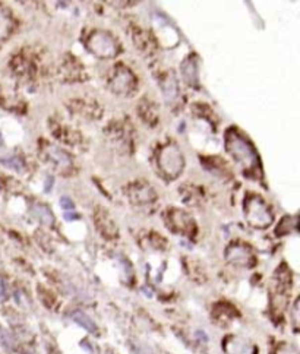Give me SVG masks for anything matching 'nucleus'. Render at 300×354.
I'll return each instance as SVG.
<instances>
[{
  "label": "nucleus",
  "instance_id": "nucleus-7",
  "mask_svg": "<svg viewBox=\"0 0 300 354\" xmlns=\"http://www.w3.org/2000/svg\"><path fill=\"white\" fill-rule=\"evenodd\" d=\"M196 337H201V338H202V341H208V337H207V335H205L202 331H198V332H196Z\"/></svg>",
  "mask_w": 300,
  "mask_h": 354
},
{
  "label": "nucleus",
  "instance_id": "nucleus-4",
  "mask_svg": "<svg viewBox=\"0 0 300 354\" xmlns=\"http://www.w3.org/2000/svg\"><path fill=\"white\" fill-rule=\"evenodd\" d=\"M72 319H73L78 325L84 326L87 331H90V332H97V325H95V322L91 319L88 315H85L84 312H81V310L73 312V313H72Z\"/></svg>",
  "mask_w": 300,
  "mask_h": 354
},
{
  "label": "nucleus",
  "instance_id": "nucleus-6",
  "mask_svg": "<svg viewBox=\"0 0 300 354\" xmlns=\"http://www.w3.org/2000/svg\"><path fill=\"white\" fill-rule=\"evenodd\" d=\"M6 30V19L3 18V15L0 13V37L3 35V32Z\"/></svg>",
  "mask_w": 300,
  "mask_h": 354
},
{
  "label": "nucleus",
  "instance_id": "nucleus-2",
  "mask_svg": "<svg viewBox=\"0 0 300 354\" xmlns=\"http://www.w3.org/2000/svg\"><path fill=\"white\" fill-rule=\"evenodd\" d=\"M224 347L229 354H255V349L240 338H227Z\"/></svg>",
  "mask_w": 300,
  "mask_h": 354
},
{
  "label": "nucleus",
  "instance_id": "nucleus-1",
  "mask_svg": "<svg viewBox=\"0 0 300 354\" xmlns=\"http://www.w3.org/2000/svg\"><path fill=\"white\" fill-rule=\"evenodd\" d=\"M229 152H232V155L246 169L253 167V164L256 161L252 148L249 147L243 139H240L239 136H235V135L229 138Z\"/></svg>",
  "mask_w": 300,
  "mask_h": 354
},
{
  "label": "nucleus",
  "instance_id": "nucleus-8",
  "mask_svg": "<svg viewBox=\"0 0 300 354\" xmlns=\"http://www.w3.org/2000/svg\"><path fill=\"white\" fill-rule=\"evenodd\" d=\"M27 354H31V353H27Z\"/></svg>",
  "mask_w": 300,
  "mask_h": 354
},
{
  "label": "nucleus",
  "instance_id": "nucleus-3",
  "mask_svg": "<svg viewBox=\"0 0 300 354\" xmlns=\"http://www.w3.org/2000/svg\"><path fill=\"white\" fill-rule=\"evenodd\" d=\"M227 258H229V261H233V262L246 265V264L250 261V253H249L247 249H244V247H241V246H235V247L229 249Z\"/></svg>",
  "mask_w": 300,
  "mask_h": 354
},
{
  "label": "nucleus",
  "instance_id": "nucleus-5",
  "mask_svg": "<svg viewBox=\"0 0 300 354\" xmlns=\"http://www.w3.org/2000/svg\"><path fill=\"white\" fill-rule=\"evenodd\" d=\"M0 344L6 349V350H12L13 349V344H15V341H13V338H12V335L7 332V331H3V329H0Z\"/></svg>",
  "mask_w": 300,
  "mask_h": 354
}]
</instances>
